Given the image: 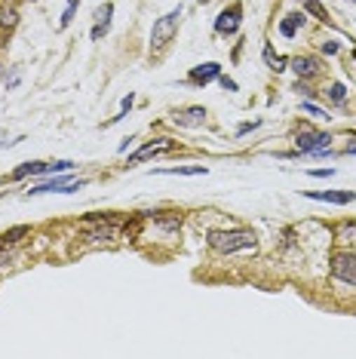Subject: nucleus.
I'll list each match as a JSON object with an SVG mask.
<instances>
[{
  "instance_id": "obj_1",
  "label": "nucleus",
  "mask_w": 356,
  "mask_h": 359,
  "mask_svg": "<svg viewBox=\"0 0 356 359\" xmlns=\"http://www.w3.org/2000/svg\"><path fill=\"white\" fill-rule=\"evenodd\" d=\"M206 243L212 252L221 255H233V252H255L258 249V236L249 227H233V231H209Z\"/></svg>"
},
{
  "instance_id": "obj_2",
  "label": "nucleus",
  "mask_w": 356,
  "mask_h": 359,
  "mask_svg": "<svg viewBox=\"0 0 356 359\" xmlns=\"http://www.w3.org/2000/svg\"><path fill=\"white\" fill-rule=\"evenodd\" d=\"M182 15H184V10L175 6V10H169L166 15H160V19L153 22V28H151V50L153 53L166 50V46L172 43V37L178 34V28H182Z\"/></svg>"
},
{
  "instance_id": "obj_3",
  "label": "nucleus",
  "mask_w": 356,
  "mask_h": 359,
  "mask_svg": "<svg viewBox=\"0 0 356 359\" xmlns=\"http://www.w3.org/2000/svg\"><path fill=\"white\" fill-rule=\"evenodd\" d=\"M329 271H331V276H335L338 283L356 289V255H353V252H331Z\"/></svg>"
},
{
  "instance_id": "obj_4",
  "label": "nucleus",
  "mask_w": 356,
  "mask_h": 359,
  "mask_svg": "<svg viewBox=\"0 0 356 359\" xmlns=\"http://www.w3.org/2000/svg\"><path fill=\"white\" fill-rule=\"evenodd\" d=\"M329 144H331V135L329 133L301 129V133L295 135V151L298 154H310V157H322V154H329Z\"/></svg>"
},
{
  "instance_id": "obj_5",
  "label": "nucleus",
  "mask_w": 356,
  "mask_h": 359,
  "mask_svg": "<svg viewBox=\"0 0 356 359\" xmlns=\"http://www.w3.org/2000/svg\"><path fill=\"white\" fill-rule=\"evenodd\" d=\"M175 148H178L175 138H153V142H144L135 154H129L126 169H129V166H139V163H144V160H153V157H163V154H172Z\"/></svg>"
},
{
  "instance_id": "obj_6",
  "label": "nucleus",
  "mask_w": 356,
  "mask_h": 359,
  "mask_svg": "<svg viewBox=\"0 0 356 359\" xmlns=\"http://www.w3.org/2000/svg\"><path fill=\"white\" fill-rule=\"evenodd\" d=\"M242 25V4H231V6H224L221 13L215 15V34H221V37H231V34H237Z\"/></svg>"
},
{
  "instance_id": "obj_7",
  "label": "nucleus",
  "mask_w": 356,
  "mask_h": 359,
  "mask_svg": "<svg viewBox=\"0 0 356 359\" xmlns=\"http://www.w3.org/2000/svg\"><path fill=\"white\" fill-rule=\"evenodd\" d=\"M218 74H221V65L218 62H203V65H197V68L188 71V83L191 86H209L212 80H218Z\"/></svg>"
},
{
  "instance_id": "obj_8",
  "label": "nucleus",
  "mask_w": 356,
  "mask_h": 359,
  "mask_svg": "<svg viewBox=\"0 0 356 359\" xmlns=\"http://www.w3.org/2000/svg\"><path fill=\"white\" fill-rule=\"evenodd\" d=\"M172 123L175 126H188V129H197L206 123V108L203 104H191V108H182L172 114Z\"/></svg>"
},
{
  "instance_id": "obj_9",
  "label": "nucleus",
  "mask_w": 356,
  "mask_h": 359,
  "mask_svg": "<svg viewBox=\"0 0 356 359\" xmlns=\"http://www.w3.org/2000/svg\"><path fill=\"white\" fill-rule=\"evenodd\" d=\"M71 182H74V175H71V172H59V175H53L50 182L34 184L28 191V197H40V194H64V187H68Z\"/></svg>"
},
{
  "instance_id": "obj_10",
  "label": "nucleus",
  "mask_w": 356,
  "mask_h": 359,
  "mask_svg": "<svg viewBox=\"0 0 356 359\" xmlns=\"http://www.w3.org/2000/svg\"><path fill=\"white\" fill-rule=\"evenodd\" d=\"M307 200L317 203H335V206H347V203L356 200V191H304Z\"/></svg>"
},
{
  "instance_id": "obj_11",
  "label": "nucleus",
  "mask_w": 356,
  "mask_h": 359,
  "mask_svg": "<svg viewBox=\"0 0 356 359\" xmlns=\"http://www.w3.org/2000/svg\"><path fill=\"white\" fill-rule=\"evenodd\" d=\"M289 68L298 74V80H313L320 74V59H313V55H295V59H289Z\"/></svg>"
},
{
  "instance_id": "obj_12",
  "label": "nucleus",
  "mask_w": 356,
  "mask_h": 359,
  "mask_svg": "<svg viewBox=\"0 0 356 359\" xmlns=\"http://www.w3.org/2000/svg\"><path fill=\"white\" fill-rule=\"evenodd\" d=\"M43 172H46V163L28 160V163H22V166L13 169V172H10V182H25V178H34V175H43Z\"/></svg>"
},
{
  "instance_id": "obj_13",
  "label": "nucleus",
  "mask_w": 356,
  "mask_h": 359,
  "mask_svg": "<svg viewBox=\"0 0 356 359\" xmlns=\"http://www.w3.org/2000/svg\"><path fill=\"white\" fill-rule=\"evenodd\" d=\"M144 215H151L153 222H157L163 231L175 233L178 227H182V212H144Z\"/></svg>"
},
{
  "instance_id": "obj_14",
  "label": "nucleus",
  "mask_w": 356,
  "mask_h": 359,
  "mask_svg": "<svg viewBox=\"0 0 356 359\" xmlns=\"http://www.w3.org/2000/svg\"><path fill=\"white\" fill-rule=\"evenodd\" d=\"M304 22H307V13H289L286 19L280 22V34L282 37H295L298 34V28H304Z\"/></svg>"
},
{
  "instance_id": "obj_15",
  "label": "nucleus",
  "mask_w": 356,
  "mask_h": 359,
  "mask_svg": "<svg viewBox=\"0 0 356 359\" xmlns=\"http://www.w3.org/2000/svg\"><path fill=\"white\" fill-rule=\"evenodd\" d=\"M261 59H264V65L273 71V74H280V71H286V68H289V59H286V55H277V53H273V46H271V43H264Z\"/></svg>"
},
{
  "instance_id": "obj_16",
  "label": "nucleus",
  "mask_w": 356,
  "mask_h": 359,
  "mask_svg": "<svg viewBox=\"0 0 356 359\" xmlns=\"http://www.w3.org/2000/svg\"><path fill=\"white\" fill-rule=\"evenodd\" d=\"M28 233H31L28 224H15V227H10V231L0 233V246H15V243H22Z\"/></svg>"
},
{
  "instance_id": "obj_17",
  "label": "nucleus",
  "mask_w": 356,
  "mask_h": 359,
  "mask_svg": "<svg viewBox=\"0 0 356 359\" xmlns=\"http://www.w3.org/2000/svg\"><path fill=\"white\" fill-rule=\"evenodd\" d=\"M206 166H169V169H153L151 175H206Z\"/></svg>"
},
{
  "instance_id": "obj_18",
  "label": "nucleus",
  "mask_w": 356,
  "mask_h": 359,
  "mask_svg": "<svg viewBox=\"0 0 356 359\" xmlns=\"http://www.w3.org/2000/svg\"><path fill=\"white\" fill-rule=\"evenodd\" d=\"M301 4H304V13H307V15H313V19L322 22V25H329V22H331L329 10L320 4V0H301Z\"/></svg>"
},
{
  "instance_id": "obj_19",
  "label": "nucleus",
  "mask_w": 356,
  "mask_h": 359,
  "mask_svg": "<svg viewBox=\"0 0 356 359\" xmlns=\"http://www.w3.org/2000/svg\"><path fill=\"white\" fill-rule=\"evenodd\" d=\"M19 25V10L15 6H0V31H13Z\"/></svg>"
},
{
  "instance_id": "obj_20",
  "label": "nucleus",
  "mask_w": 356,
  "mask_h": 359,
  "mask_svg": "<svg viewBox=\"0 0 356 359\" xmlns=\"http://www.w3.org/2000/svg\"><path fill=\"white\" fill-rule=\"evenodd\" d=\"M326 95H329L331 104H338V108H341V104H347V86H344V83H331V86L326 89Z\"/></svg>"
},
{
  "instance_id": "obj_21",
  "label": "nucleus",
  "mask_w": 356,
  "mask_h": 359,
  "mask_svg": "<svg viewBox=\"0 0 356 359\" xmlns=\"http://www.w3.org/2000/svg\"><path fill=\"white\" fill-rule=\"evenodd\" d=\"M111 15H114V4H111V0H108V4H102L99 10H95V15H93V19H95V25H104V28H111Z\"/></svg>"
},
{
  "instance_id": "obj_22",
  "label": "nucleus",
  "mask_w": 356,
  "mask_h": 359,
  "mask_svg": "<svg viewBox=\"0 0 356 359\" xmlns=\"http://www.w3.org/2000/svg\"><path fill=\"white\" fill-rule=\"evenodd\" d=\"M71 169H74V160H53V163H46L43 175H59V172H71Z\"/></svg>"
},
{
  "instance_id": "obj_23",
  "label": "nucleus",
  "mask_w": 356,
  "mask_h": 359,
  "mask_svg": "<svg viewBox=\"0 0 356 359\" xmlns=\"http://www.w3.org/2000/svg\"><path fill=\"white\" fill-rule=\"evenodd\" d=\"M338 240H347V243H356V222H341L335 227Z\"/></svg>"
},
{
  "instance_id": "obj_24",
  "label": "nucleus",
  "mask_w": 356,
  "mask_h": 359,
  "mask_svg": "<svg viewBox=\"0 0 356 359\" xmlns=\"http://www.w3.org/2000/svg\"><path fill=\"white\" fill-rule=\"evenodd\" d=\"M74 15H77V4H68L64 6V13H62V19H59V31L68 28L71 22H74Z\"/></svg>"
},
{
  "instance_id": "obj_25",
  "label": "nucleus",
  "mask_w": 356,
  "mask_h": 359,
  "mask_svg": "<svg viewBox=\"0 0 356 359\" xmlns=\"http://www.w3.org/2000/svg\"><path fill=\"white\" fill-rule=\"evenodd\" d=\"M295 93H298V95H304L307 102H313V99H317V93H313V89L307 86V80H298V83H295Z\"/></svg>"
},
{
  "instance_id": "obj_26",
  "label": "nucleus",
  "mask_w": 356,
  "mask_h": 359,
  "mask_svg": "<svg viewBox=\"0 0 356 359\" xmlns=\"http://www.w3.org/2000/svg\"><path fill=\"white\" fill-rule=\"evenodd\" d=\"M218 83H221V89H224V93H237V80H233V77H228V74H218Z\"/></svg>"
},
{
  "instance_id": "obj_27",
  "label": "nucleus",
  "mask_w": 356,
  "mask_h": 359,
  "mask_svg": "<svg viewBox=\"0 0 356 359\" xmlns=\"http://www.w3.org/2000/svg\"><path fill=\"white\" fill-rule=\"evenodd\" d=\"M320 50H322V55H338L341 53V43H338V40H326V43H320Z\"/></svg>"
},
{
  "instance_id": "obj_28",
  "label": "nucleus",
  "mask_w": 356,
  "mask_h": 359,
  "mask_svg": "<svg viewBox=\"0 0 356 359\" xmlns=\"http://www.w3.org/2000/svg\"><path fill=\"white\" fill-rule=\"evenodd\" d=\"M301 111H307V114H310V117H329V114L326 111H322V108H317V104H313V102H301Z\"/></svg>"
},
{
  "instance_id": "obj_29",
  "label": "nucleus",
  "mask_w": 356,
  "mask_h": 359,
  "mask_svg": "<svg viewBox=\"0 0 356 359\" xmlns=\"http://www.w3.org/2000/svg\"><path fill=\"white\" fill-rule=\"evenodd\" d=\"M258 126H261V120H252V123H242V126L237 129V138H242V135H249V133H252V129H258Z\"/></svg>"
},
{
  "instance_id": "obj_30",
  "label": "nucleus",
  "mask_w": 356,
  "mask_h": 359,
  "mask_svg": "<svg viewBox=\"0 0 356 359\" xmlns=\"http://www.w3.org/2000/svg\"><path fill=\"white\" fill-rule=\"evenodd\" d=\"M307 175H310V178H331V175H335V169H310V172H307Z\"/></svg>"
},
{
  "instance_id": "obj_31",
  "label": "nucleus",
  "mask_w": 356,
  "mask_h": 359,
  "mask_svg": "<svg viewBox=\"0 0 356 359\" xmlns=\"http://www.w3.org/2000/svg\"><path fill=\"white\" fill-rule=\"evenodd\" d=\"M108 31H111V28H104V25H93V31H89V37H93V40H102L104 34H108Z\"/></svg>"
},
{
  "instance_id": "obj_32",
  "label": "nucleus",
  "mask_w": 356,
  "mask_h": 359,
  "mask_svg": "<svg viewBox=\"0 0 356 359\" xmlns=\"http://www.w3.org/2000/svg\"><path fill=\"white\" fill-rule=\"evenodd\" d=\"M132 104H135V95H132V93H129V95H126V99H123V102H120V114H123V117H126V111H129V108H132Z\"/></svg>"
},
{
  "instance_id": "obj_33",
  "label": "nucleus",
  "mask_w": 356,
  "mask_h": 359,
  "mask_svg": "<svg viewBox=\"0 0 356 359\" xmlns=\"http://www.w3.org/2000/svg\"><path fill=\"white\" fill-rule=\"evenodd\" d=\"M341 154H344V157H356V144H347V148H344Z\"/></svg>"
},
{
  "instance_id": "obj_34",
  "label": "nucleus",
  "mask_w": 356,
  "mask_h": 359,
  "mask_svg": "<svg viewBox=\"0 0 356 359\" xmlns=\"http://www.w3.org/2000/svg\"><path fill=\"white\" fill-rule=\"evenodd\" d=\"M197 4H209V0H197Z\"/></svg>"
},
{
  "instance_id": "obj_35",
  "label": "nucleus",
  "mask_w": 356,
  "mask_h": 359,
  "mask_svg": "<svg viewBox=\"0 0 356 359\" xmlns=\"http://www.w3.org/2000/svg\"><path fill=\"white\" fill-rule=\"evenodd\" d=\"M347 4H356V0H347Z\"/></svg>"
},
{
  "instance_id": "obj_36",
  "label": "nucleus",
  "mask_w": 356,
  "mask_h": 359,
  "mask_svg": "<svg viewBox=\"0 0 356 359\" xmlns=\"http://www.w3.org/2000/svg\"><path fill=\"white\" fill-rule=\"evenodd\" d=\"M0 77H4V71H0Z\"/></svg>"
},
{
  "instance_id": "obj_37",
  "label": "nucleus",
  "mask_w": 356,
  "mask_h": 359,
  "mask_svg": "<svg viewBox=\"0 0 356 359\" xmlns=\"http://www.w3.org/2000/svg\"><path fill=\"white\" fill-rule=\"evenodd\" d=\"M353 59H356V53H353Z\"/></svg>"
}]
</instances>
